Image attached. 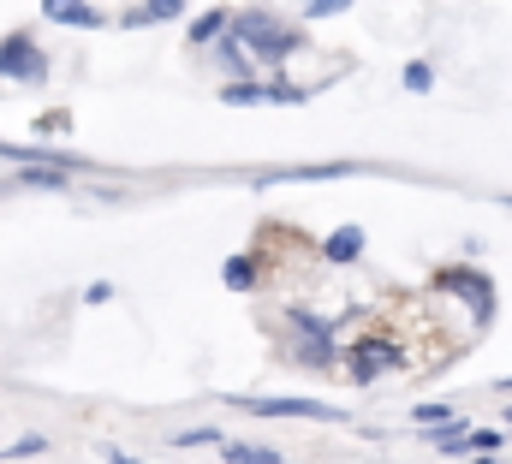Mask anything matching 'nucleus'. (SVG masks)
Listing matches in <instances>:
<instances>
[{
    "label": "nucleus",
    "mask_w": 512,
    "mask_h": 464,
    "mask_svg": "<svg viewBox=\"0 0 512 464\" xmlns=\"http://www.w3.org/2000/svg\"><path fill=\"white\" fill-rule=\"evenodd\" d=\"M435 292L459 298V304L471 310V328H477V334H483V328L495 322V310H501V298H495V280H489L483 268H471V262H453V268H441V274H435Z\"/></svg>",
    "instance_id": "obj_1"
},
{
    "label": "nucleus",
    "mask_w": 512,
    "mask_h": 464,
    "mask_svg": "<svg viewBox=\"0 0 512 464\" xmlns=\"http://www.w3.org/2000/svg\"><path fill=\"white\" fill-rule=\"evenodd\" d=\"M233 36L251 48L256 60H286V54H298V30L292 24H280L274 12H233Z\"/></svg>",
    "instance_id": "obj_2"
},
{
    "label": "nucleus",
    "mask_w": 512,
    "mask_h": 464,
    "mask_svg": "<svg viewBox=\"0 0 512 464\" xmlns=\"http://www.w3.org/2000/svg\"><path fill=\"white\" fill-rule=\"evenodd\" d=\"M346 369H352L358 387H370V381H382L393 369H405V346H399L393 334H358V340L346 346Z\"/></svg>",
    "instance_id": "obj_3"
},
{
    "label": "nucleus",
    "mask_w": 512,
    "mask_h": 464,
    "mask_svg": "<svg viewBox=\"0 0 512 464\" xmlns=\"http://www.w3.org/2000/svg\"><path fill=\"white\" fill-rule=\"evenodd\" d=\"M0 78H12V84H42V78H48V54H42L24 30H12V36H0Z\"/></svg>",
    "instance_id": "obj_4"
},
{
    "label": "nucleus",
    "mask_w": 512,
    "mask_h": 464,
    "mask_svg": "<svg viewBox=\"0 0 512 464\" xmlns=\"http://www.w3.org/2000/svg\"><path fill=\"white\" fill-rule=\"evenodd\" d=\"M233 399V393H227ZM239 411H251V417H304V423H346V411L340 405H322V399H233Z\"/></svg>",
    "instance_id": "obj_5"
},
{
    "label": "nucleus",
    "mask_w": 512,
    "mask_h": 464,
    "mask_svg": "<svg viewBox=\"0 0 512 464\" xmlns=\"http://www.w3.org/2000/svg\"><path fill=\"white\" fill-rule=\"evenodd\" d=\"M221 102H227V108H251V102H310V84H286V78H268V84H227Z\"/></svg>",
    "instance_id": "obj_6"
},
{
    "label": "nucleus",
    "mask_w": 512,
    "mask_h": 464,
    "mask_svg": "<svg viewBox=\"0 0 512 464\" xmlns=\"http://www.w3.org/2000/svg\"><path fill=\"white\" fill-rule=\"evenodd\" d=\"M364 173V161H316V167H274V173H256V185H316V179H352Z\"/></svg>",
    "instance_id": "obj_7"
},
{
    "label": "nucleus",
    "mask_w": 512,
    "mask_h": 464,
    "mask_svg": "<svg viewBox=\"0 0 512 464\" xmlns=\"http://www.w3.org/2000/svg\"><path fill=\"white\" fill-rule=\"evenodd\" d=\"M42 18H54L66 30H102V12L90 0H42Z\"/></svg>",
    "instance_id": "obj_8"
},
{
    "label": "nucleus",
    "mask_w": 512,
    "mask_h": 464,
    "mask_svg": "<svg viewBox=\"0 0 512 464\" xmlns=\"http://www.w3.org/2000/svg\"><path fill=\"white\" fill-rule=\"evenodd\" d=\"M215 60H221L227 72H233V84H251V66H256V54L245 48V42H239V36H233V24H227V36L215 42Z\"/></svg>",
    "instance_id": "obj_9"
},
{
    "label": "nucleus",
    "mask_w": 512,
    "mask_h": 464,
    "mask_svg": "<svg viewBox=\"0 0 512 464\" xmlns=\"http://www.w3.org/2000/svg\"><path fill=\"white\" fill-rule=\"evenodd\" d=\"M322 256H328L334 268L358 262V256H364V227H334L328 238H322Z\"/></svg>",
    "instance_id": "obj_10"
},
{
    "label": "nucleus",
    "mask_w": 512,
    "mask_h": 464,
    "mask_svg": "<svg viewBox=\"0 0 512 464\" xmlns=\"http://www.w3.org/2000/svg\"><path fill=\"white\" fill-rule=\"evenodd\" d=\"M185 12V0H143V6H131L126 18V30H149V24H167V18H179Z\"/></svg>",
    "instance_id": "obj_11"
},
{
    "label": "nucleus",
    "mask_w": 512,
    "mask_h": 464,
    "mask_svg": "<svg viewBox=\"0 0 512 464\" xmlns=\"http://www.w3.org/2000/svg\"><path fill=\"white\" fill-rule=\"evenodd\" d=\"M221 459H227V464H286L280 453H268V447H251V441H221Z\"/></svg>",
    "instance_id": "obj_12"
},
{
    "label": "nucleus",
    "mask_w": 512,
    "mask_h": 464,
    "mask_svg": "<svg viewBox=\"0 0 512 464\" xmlns=\"http://www.w3.org/2000/svg\"><path fill=\"white\" fill-rule=\"evenodd\" d=\"M221 280H227L233 292H251L256 286V262L251 256H227V262H221Z\"/></svg>",
    "instance_id": "obj_13"
},
{
    "label": "nucleus",
    "mask_w": 512,
    "mask_h": 464,
    "mask_svg": "<svg viewBox=\"0 0 512 464\" xmlns=\"http://www.w3.org/2000/svg\"><path fill=\"white\" fill-rule=\"evenodd\" d=\"M227 24H233V12H203V18L191 24V42H197V48H203V42H221Z\"/></svg>",
    "instance_id": "obj_14"
},
{
    "label": "nucleus",
    "mask_w": 512,
    "mask_h": 464,
    "mask_svg": "<svg viewBox=\"0 0 512 464\" xmlns=\"http://www.w3.org/2000/svg\"><path fill=\"white\" fill-rule=\"evenodd\" d=\"M399 84H405L411 96H429V90H435V66H429V60H405V72H399Z\"/></svg>",
    "instance_id": "obj_15"
},
{
    "label": "nucleus",
    "mask_w": 512,
    "mask_h": 464,
    "mask_svg": "<svg viewBox=\"0 0 512 464\" xmlns=\"http://www.w3.org/2000/svg\"><path fill=\"white\" fill-rule=\"evenodd\" d=\"M501 447H507V435H501V429H471V441H465V453H471V459H501Z\"/></svg>",
    "instance_id": "obj_16"
},
{
    "label": "nucleus",
    "mask_w": 512,
    "mask_h": 464,
    "mask_svg": "<svg viewBox=\"0 0 512 464\" xmlns=\"http://www.w3.org/2000/svg\"><path fill=\"white\" fill-rule=\"evenodd\" d=\"M18 179H24V185H42V191H60V185L72 179V173H60V167H24Z\"/></svg>",
    "instance_id": "obj_17"
},
{
    "label": "nucleus",
    "mask_w": 512,
    "mask_h": 464,
    "mask_svg": "<svg viewBox=\"0 0 512 464\" xmlns=\"http://www.w3.org/2000/svg\"><path fill=\"white\" fill-rule=\"evenodd\" d=\"M411 423H417V429H441V423H453V405H417Z\"/></svg>",
    "instance_id": "obj_18"
},
{
    "label": "nucleus",
    "mask_w": 512,
    "mask_h": 464,
    "mask_svg": "<svg viewBox=\"0 0 512 464\" xmlns=\"http://www.w3.org/2000/svg\"><path fill=\"white\" fill-rule=\"evenodd\" d=\"M36 453H48V441H42V435H24V441L0 447V459H36Z\"/></svg>",
    "instance_id": "obj_19"
},
{
    "label": "nucleus",
    "mask_w": 512,
    "mask_h": 464,
    "mask_svg": "<svg viewBox=\"0 0 512 464\" xmlns=\"http://www.w3.org/2000/svg\"><path fill=\"white\" fill-rule=\"evenodd\" d=\"M209 441H221L215 429H185V435H173V447H209Z\"/></svg>",
    "instance_id": "obj_20"
},
{
    "label": "nucleus",
    "mask_w": 512,
    "mask_h": 464,
    "mask_svg": "<svg viewBox=\"0 0 512 464\" xmlns=\"http://www.w3.org/2000/svg\"><path fill=\"white\" fill-rule=\"evenodd\" d=\"M346 6H352V0H304L310 18H334V12H346Z\"/></svg>",
    "instance_id": "obj_21"
},
{
    "label": "nucleus",
    "mask_w": 512,
    "mask_h": 464,
    "mask_svg": "<svg viewBox=\"0 0 512 464\" xmlns=\"http://www.w3.org/2000/svg\"><path fill=\"white\" fill-rule=\"evenodd\" d=\"M108 459H114V464H143V459H131V453H108Z\"/></svg>",
    "instance_id": "obj_22"
},
{
    "label": "nucleus",
    "mask_w": 512,
    "mask_h": 464,
    "mask_svg": "<svg viewBox=\"0 0 512 464\" xmlns=\"http://www.w3.org/2000/svg\"><path fill=\"white\" fill-rule=\"evenodd\" d=\"M495 393H512V375H507V381H495Z\"/></svg>",
    "instance_id": "obj_23"
},
{
    "label": "nucleus",
    "mask_w": 512,
    "mask_h": 464,
    "mask_svg": "<svg viewBox=\"0 0 512 464\" xmlns=\"http://www.w3.org/2000/svg\"><path fill=\"white\" fill-rule=\"evenodd\" d=\"M471 464H501V459H471Z\"/></svg>",
    "instance_id": "obj_24"
},
{
    "label": "nucleus",
    "mask_w": 512,
    "mask_h": 464,
    "mask_svg": "<svg viewBox=\"0 0 512 464\" xmlns=\"http://www.w3.org/2000/svg\"><path fill=\"white\" fill-rule=\"evenodd\" d=\"M501 203H507V209H512V197H501Z\"/></svg>",
    "instance_id": "obj_25"
},
{
    "label": "nucleus",
    "mask_w": 512,
    "mask_h": 464,
    "mask_svg": "<svg viewBox=\"0 0 512 464\" xmlns=\"http://www.w3.org/2000/svg\"><path fill=\"white\" fill-rule=\"evenodd\" d=\"M507 423H512V405H507Z\"/></svg>",
    "instance_id": "obj_26"
}]
</instances>
